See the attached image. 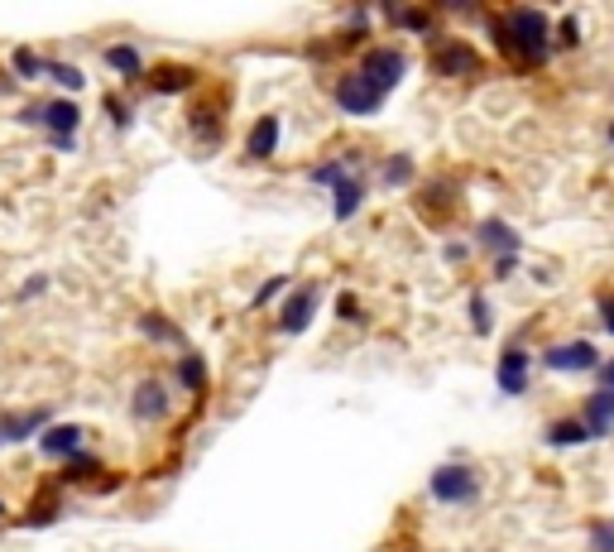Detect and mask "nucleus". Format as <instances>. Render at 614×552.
Instances as JSON below:
<instances>
[{
    "label": "nucleus",
    "instance_id": "39448f33",
    "mask_svg": "<svg viewBox=\"0 0 614 552\" xmlns=\"http://www.w3.org/2000/svg\"><path fill=\"white\" fill-rule=\"evenodd\" d=\"M428 68L447 82H461V77H480L485 72V58L475 53L471 39H456V34H437L432 39V53H428Z\"/></svg>",
    "mask_w": 614,
    "mask_h": 552
},
{
    "label": "nucleus",
    "instance_id": "ea45409f",
    "mask_svg": "<svg viewBox=\"0 0 614 552\" xmlns=\"http://www.w3.org/2000/svg\"><path fill=\"white\" fill-rule=\"evenodd\" d=\"M595 322H600V332H605V336H614V293L595 298Z\"/></svg>",
    "mask_w": 614,
    "mask_h": 552
},
{
    "label": "nucleus",
    "instance_id": "b1692460",
    "mask_svg": "<svg viewBox=\"0 0 614 552\" xmlns=\"http://www.w3.org/2000/svg\"><path fill=\"white\" fill-rule=\"evenodd\" d=\"M44 82H53L58 96H82L87 92V72H82L77 63H68V58H48Z\"/></svg>",
    "mask_w": 614,
    "mask_h": 552
},
{
    "label": "nucleus",
    "instance_id": "79ce46f5",
    "mask_svg": "<svg viewBox=\"0 0 614 552\" xmlns=\"http://www.w3.org/2000/svg\"><path fill=\"white\" fill-rule=\"evenodd\" d=\"M600 384H605V389H614V356H605V365H600Z\"/></svg>",
    "mask_w": 614,
    "mask_h": 552
},
{
    "label": "nucleus",
    "instance_id": "20e7f679",
    "mask_svg": "<svg viewBox=\"0 0 614 552\" xmlns=\"http://www.w3.org/2000/svg\"><path fill=\"white\" fill-rule=\"evenodd\" d=\"M533 370H538V356L514 336V341H504L499 356H495V389L504 394V399H528Z\"/></svg>",
    "mask_w": 614,
    "mask_h": 552
},
{
    "label": "nucleus",
    "instance_id": "a19ab883",
    "mask_svg": "<svg viewBox=\"0 0 614 552\" xmlns=\"http://www.w3.org/2000/svg\"><path fill=\"white\" fill-rule=\"evenodd\" d=\"M15 120H20V125H29V130H39V101H24Z\"/></svg>",
    "mask_w": 614,
    "mask_h": 552
},
{
    "label": "nucleus",
    "instance_id": "423d86ee",
    "mask_svg": "<svg viewBox=\"0 0 614 552\" xmlns=\"http://www.w3.org/2000/svg\"><path fill=\"white\" fill-rule=\"evenodd\" d=\"M332 101H336V111H341V116L365 120V116H375L384 106V92L360 68H341V72H336V82H332Z\"/></svg>",
    "mask_w": 614,
    "mask_h": 552
},
{
    "label": "nucleus",
    "instance_id": "6e6552de",
    "mask_svg": "<svg viewBox=\"0 0 614 552\" xmlns=\"http://www.w3.org/2000/svg\"><path fill=\"white\" fill-rule=\"evenodd\" d=\"M322 312V288L317 284H293V293L279 303V312H274V327H279V336H308L312 322H317Z\"/></svg>",
    "mask_w": 614,
    "mask_h": 552
},
{
    "label": "nucleus",
    "instance_id": "4c0bfd02",
    "mask_svg": "<svg viewBox=\"0 0 614 552\" xmlns=\"http://www.w3.org/2000/svg\"><path fill=\"white\" fill-rule=\"evenodd\" d=\"M519 264H523V255H504V260H490V279H495V284H509L514 274H519Z\"/></svg>",
    "mask_w": 614,
    "mask_h": 552
},
{
    "label": "nucleus",
    "instance_id": "7c9ffc66",
    "mask_svg": "<svg viewBox=\"0 0 614 552\" xmlns=\"http://www.w3.org/2000/svg\"><path fill=\"white\" fill-rule=\"evenodd\" d=\"M466 317H471L475 336H495V303H490L485 288H471V298H466Z\"/></svg>",
    "mask_w": 614,
    "mask_h": 552
},
{
    "label": "nucleus",
    "instance_id": "f3484780",
    "mask_svg": "<svg viewBox=\"0 0 614 552\" xmlns=\"http://www.w3.org/2000/svg\"><path fill=\"white\" fill-rule=\"evenodd\" d=\"M543 442L552 452H581V447H591V428L581 423V413H557V418H547V428H543Z\"/></svg>",
    "mask_w": 614,
    "mask_h": 552
},
{
    "label": "nucleus",
    "instance_id": "9b49d317",
    "mask_svg": "<svg viewBox=\"0 0 614 552\" xmlns=\"http://www.w3.org/2000/svg\"><path fill=\"white\" fill-rule=\"evenodd\" d=\"M471 245H475V250H485L490 260L523 255V231H519L514 221H504V216H485V221H475Z\"/></svg>",
    "mask_w": 614,
    "mask_h": 552
},
{
    "label": "nucleus",
    "instance_id": "bb28decb",
    "mask_svg": "<svg viewBox=\"0 0 614 552\" xmlns=\"http://www.w3.org/2000/svg\"><path fill=\"white\" fill-rule=\"evenodd\" d=\"M384 20L394 24V29H408V34H428V39H437V15L423 5H408V10H384Z\"/></svg>",
    "mask_w": 614,
    "mask_h": 552
},
{
    "label": "nucleus",
    "instance_id": "5701e85b",
    "mask_svg": "<svg viewBox=\"0 0 614 552\" xmlns=\"http://www.w3.org/2000/svg\"><path fill=\"white\" fill-rule=\"evenodd\" d=\"M418 183V159L408 149H394V154H384V164H380V188L384 192H404V188H413Z\"/></svg>",
    "mask_w": 614,
    "mask_h": 552
},
{
    "label": "nucleus",
    "instance_id": "ddd939ff",
    "mask_svg": "<svg viewBox=\"0 0 614 552\" xmlns=\"http://www.w3.org/2000/svg\"><path fill=\"white\" fill-rule=\"evenodd\" d=\"M39 130L48 140H77L82 130L77 96H48V101H39Z\"/></svg>",
    "mask_w": 614,
    "mask_h": 552
},
{
    "label": "nucleus",
    "instance_id": "c756f323",
    "mask_svg": "<svg viewBox=\"0 0 614 552\" xmlns=\"http://www.w3.org/2000/svg\"><path fill=\"white\" fill-rule=\"evenodd\" d=\"M293 293V274H274V279H264L255 293H250V312H264V308H279L284 298Z\"/></svg>",
    "mask_w": 614,
    "mask_h": 552
},
{
    "label": "nucleus",
    "instance_id": "58836bf2",
    "mask_svg": "<svg viewBox=\"0 0 614 552\" xmlns=\"http://www.w3.org/2000/svg\"><path fill=\"white\" fill-rule=\"evenodd\" d=\"M471 250H475L471 240H456V236L442 240V260H447V264H466V260H471Z\"/></svg>",
    "mask_w": 614,
    "mask_h": 552
},
{
    "label": "nucleus",
    "instance_id": "a211bd4d",
    "mask_svg": "<svg viewBox=\"0 0 614 552\" xmlns=\"http://www.w3.org/2000/svg\"><path fill=\"white\" fill-rule=\"evenodd\" d=\"M576 413H581V423L591 428V437H595V442L614 437V389L595 384V389L581 399V408H576Z\"/></svg>",
    "mask_w": 614,
    "mask_h": 552
},
{
    "label": "nucleus",
    "instance_id": "a878e982",
    "mask_svg": "<svg viewBox=\"0 0 614 552\" xmlns=\"http://www.w3.org/2000/svg\"><path fill=\"white\" fill-rule=\"evenodd\" d=\"M188 130H192V140H197L202 149H216V144H221V116H216V106H192Z\"/></svg>",
    "mask_w": 614,
    "mask_h": 552
},
{
    "label": "nucleus",
    "instance_id": "72a5a7b5",
    "mask_svg": "<svg viewBox=\"0 0 614 552\" xmlns=\"http://www.w3.org/2000/svg\"><path fill=\"white\" fill-rule=\"evenodd\" d=\"M106 116H111V130H120V135H125L130 125H135V106L125 101V96H116V92H106Z\"/></svg>",
    "mask_w": 614,
    "mask_h": 552
},
{
    "label": "nucleus",
    "instance_id": "e433bc0d",
    "mask_svg": "<svg viewBox=\"0 0 614 552\" xmlns=\"http://www.w3.org/2000/svg\"><path fill=\"white\" fill-rule=\"evenodd\" d=\"M48 288H53V274H29V279H24L20 284V293H15V303H34V298H44L48 293Z\"/></svg>",
    "mask_w": 614,
    "mask_h": 552
},
{
    "label": "nucleus",
    "instance_id": "412c9836",
    "mask_svg": "<svg viewBox=\"0 0 614 552\" xmlns=\"http://www.w3.org/2000/svg\"><path fill=\"white\" fill-rule=\"evenodd\" d=\"M197 77L202 72L188 68V63H164V68H154L149 77H144V87H149L154 96H183V92L197 87Z\"/></svg>",
    "mask_w": 614,
    "mask_h": 552
},
{
    "label": "nucleus",
    "instance_id": "9d476101",
    "mask_svg": "<svg viewBox=\"0 0 614 552\" xmlns=\"http://www.w3.org/2000/svg\"><path fill=\"white\" fill-rule=\"evenodd\" d=\"M48 423H58V413H53L48 404L15 408V413H0V452H5V447H24V442H39Z\"/></svg>",
    "mask_w": 614,
    "mask_h": 552
},
{
    "label": "nucleus",
    "instance_id": "f8f14e48",
    "mask_svg": "<svg viewBox=\"0 0 614 552\" xmlns=\"http://www.w3.org/2000/svg\"><path fill=\"white\" fill-rule=\"evenodd\" d=\"M284 144V116L279 111H264L255 116V125L245 130V144H240V159L245 164H269Z\"/></svg>",
    "mask_w": 614,
    "mask_h": 552
},
{
    "label": "nucleus",
    "instance_id": "c85d7f7f",
    "mask_svg": "<svg viewBox=\"0 0 614 552\" xmlns=\"http://www.w3.org/2000/svg\"><path fill=\"white\" fill-rule=\"evenodd\" d=\"M581 44H586V24L576 10L552 20V48H557V53H571V48H581Z\"/></svg>",
    "mask_w": 614,
    "mask_h": 552
},
{
    "label": "nucleus",
    "instance_id": "f257e3e1",
    "mask_svg": "<svg viewBox=\"0 0 614 552\" xmlns=\"http://www.w3.org/2000/svg\"><path fill=\"white\" fill-rule=\"evenodd\" d=\"M490 39L514 68H543L557 48H552V15L538 5H509L490 15Z\"/></svg>",
    "mask_w": 614,
    "mask_h": 552
},
{
    "label": "nucleus",
    "instance_id": "6ab92c4d",
    "mask_svg": "<svg viewBox=\"0 0 614 552\" xmlns=\"http://www.w3.org/2000/svg\"><path fill=\"white\" fill-rule=\"evenodd\" d=\"M82 447H87V428L82 423H48L39 437V452L48 461H68V456H77Z\"/></svg>",
    "mask_w": 614,
    "mask_h": 552
},
{
    "label": "nucleus",
    "instance_id": "37998d69",
    "mask_svg": "<svg viewBox=\"0 0 614 552\" xmlns=\"http://www.w3.org/2000/svg\"><path fill=\"white\" fill-rule=\"evenodd\" d=\"M0 519H10V504L5 500H0Z\"/></svg>",
    "mask_w": 614,
    "mask_h": 552
},
{
    "label": "nucleus",
    "instance_id": "f03ea898",
    "mask_svg": "<svg viewBox=\"0 0 614 552\" xmlns=\"http://www.w3.org/2000/svg\"><path fill=\"white\" fill-rule=\"evenodd\" d=\"M428 500L442 509H475L485 500V471L475 461H461V456L437 461L428 476Z\"/></svg>",
    "mask_w": 614,
    "mask_h": 552
},
{
    "label": "nucleus",
    "instance_id": "393cba45",
    "mask_svg": "<svg viewBox=\"0 0 614 552\" xmlns=\"http://www.w3.org/2000/svg\"><path fill=\"white\" fill-rule=\"evenodd\" d=\"M418 212H423V216H432V221H437V216H447L452 207H456V202H461V197H456V188L447 183V178H432V183L423 188V192H418Z\"/></svg>",
    "mask_w": 614,
    "mask_h": 552
},
{
    "label": "nucleus",
    "instance_id": "473e14b6",
    "mask_svg": "<svg viewBox=\"0 0 614 552\" xmlns=\"http://www.w3.org/2000/svg\"><path fill=\"white\" fill-rule=\"evenodd\" d=\"M34 500H39V504H29V509L20 514V524H24V528H44V524H53L58 514H63V504H58L53 495H34Z\"/></svg>",
    "mask_w": 614,
    "mask_h": 552
},
{
    "label": "nucleus",
    "instance_id": "f704fd0d",
    "mask_svg": "<svg viewBox=\"0 0 614 552\" xmlns=\"http://www.w3.org/2000/svg\"><path fill=\"white\" fill-rule=\"evenodd\" d=\"M586 552H614V519L586 524Z\"/></svg>",
    "mask_w": 614,
    "mask_h": 552
},
{
    "label": "nucleus",
    "instance_id": "2eb2a0df",
    "mask_svg": "<svg viewBox=\"0 0 614 552\" xmlns=\"http://www.w3.org/2000/svg\"><path fill=\"white\" fill-rule=\"evenodd\" d=\"M351 173H365V149H336V154H327V159H317L308 168V183L332 192L341 178H351Z\"/></svg>",
    "mask_w": 614,
    "mask_h": 552
},
{
    "label": "nucleus",
    "instance_id": "4be33fe9",
    "mask_svg": "<svg viewBox=\"0 0 614 552\" xmlns=\"http://www.w3.org/2000/svg\"><path fill=\"white\" fill-rule=\"evenodd\" d=\"M173 384L178 389H188V394H207L212 389V365H207V356L202 351H183L173 360Z\"/></svg>",
    "mask_w": 614,
    "mask_h": 552
},
{
    "label": "nucleus",
    "instance_id": "c9c22d12",
    "mask_svg": "<svg viewBox=\"0 0 614 552\" xmlns=\"http://www.w3.org/2000/svg\"><path fill=\"white\" fill-rule=\"evenodd\" d=\"M332 317L336 322H356V327L365 322V308H360V298L351 293V288H341V293L332 298Z\"/></svg>",
    "mask_w": 614,
    "mask_h": 552
},
{
    "label": "nucleus",
    "instance_id": "0eeeda50",
    "mask_svg": "<svg viewBox=\"0 0 614 552\" xmlns=\"http://www.w3.org/2000/svg\"><path fill=\"white\" fill-rule=\"evenodd\" d=\"M360 72H365L370 82H375V87L389 96V92H399L404 87V77H408V53L399 44H365V53H360V63H356Z\"/></svg>",
    "mask_w": 614,
    "mask_h": 552
},
{
    "label": "nucleus",
    "instance_id": "4468645a",
    "mask_svg": "<svg viewBox=\"0 0 614 552\" xmlns=\"http://www.w3.org/2000/svg\"><path fill=\"white\" fill-rule=\"evenodd\" d=\"M135 332H140L149 346H168V351H178V356L192 351V346H188V332L178 327L168 312H159V308H144L140 317H135Z\"/></svg>",
    "mask_w": 614,
    "mask_h": 552
},
{
    "label": "nucleus",
    "instance_id": "c03bdc74",
    "mask_svg": "<svg viewBox=\"0 0 614 552\" xmlns=\"http://www.w3.org/2000/svg\"><path fill=\"white\" fill-rule=\"evenodd\" d=\"M605 135H610V144H614V120H610V125H605Z\"/></svg>",
    "mask_w": 614,
    "mask_h": 552
},
{
    "label": "nucleus",
    "instance_id": "2f4dec72",
    "mask_svg": "<svg viewBox=\"0 0 614 552\" xmlns=\"http://www.w3.org/2000/svg\"><path fill=\"white\" fill-rule=\"evenodd\" d=\"M44 68H48V58L39 48H15L10 53V77L15 82H44Z\"/></svg>",
    "mask_w": 614,
    "mask_h": 552
},
{
    "label": "nucleus",
    "instance_id": "7ed1b4c3",
    "mask_svg": "<svg viewBox=\"0 0 614 552\" xmlns=\"http://www.w3.org/2000/svg\"><path fill=\"white\" fill-rule=\"evenodd\" d=\"M538 365L552 370V375H600V365H605V351L591 341V336H557V341L543 346V356H538Z\"/></svg>",
    "mask_w": 614,
    "mask_h": 552
},
{
    "label": "nucleus",
    "instance_id": "cd10ccee",
    "mask_svg": "<svg viewBox=\"0 0 614 552\" xmlns=\"http://www.w3.org/2000/svg\"><path fill=\"white\" fill-rule=\"evenodd\" d=\"M101 471H106V461H101V456L82 447L77 456H68V461L58 466V480H63V485H77V480H96Z\"/></svg>",
    "mask_w": 614,
    "mask_h": 552
},
{
    "label": "nucleus",
    "instance_id": "1a4fd4ad",
    "mask_svg": "<svg viewBox=\"0 0 614 552\" xmlns=\"http://www.w3.org/2000/svg\"><path fill=\"white\" fill-rule=\"evenodd\" d=\"M173 413V384L159 375H144L130 384V418L135 423H164Z\"/></svg>",
    "mask_w": 614,
    "mask_h": 552
},
{
    "label": "nucleus",
    "instance_id": "aec40b11",
    "mask_svg": "<svg viewBox=\"0 0 614 552\" xmlns=\"http://www.w3.org/2000/svg\"><path fill=\"white\" fill-rule=\"evenodd\" d=\"M101 63L111 68L120 82H130V87L149 77V63H144V53H140L135 44H106V48H101Z\"/></svg>",
    "mask_w": 614,
    "mask_h": 552
},
{
    "label": "nucleus",
    "instance_id": "dca6fc26",
    "mask_svg": "<svg viewBox=\"0 0 614 552\" xmlns=\"http://www.w3.org/2000/svg\"><path fill=\"white\" fill-rule=\"evenodd\" d=\"M327 197H332V221H336V226L356 221V216L365 212V202H370V178H365V173L341 178V183H336Z\"/></svg>",
    "mask_w": 614,
    "mask_h": 552
}]
</instances>
